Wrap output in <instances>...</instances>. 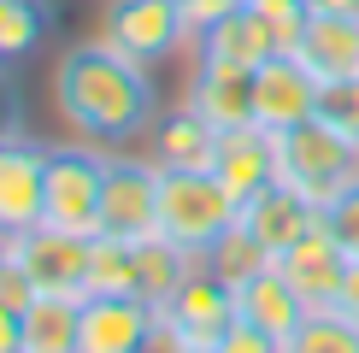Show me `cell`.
<instances>
[{
    "mask_svg": "<svg viewBox=\"0 0 359 353\" xmlns=\"http://www.w3.org/2000/svg\"><path fill=\"white\" fill-rule=\"evenodd\" d=\"M0 136H12V130H6V118H0Z\"/></svg>",
    "mask_w": 359,
    "mask_h": 353,
    "instance_id": "obj_37",
    "label": "cell"
},
{
    "mask_svg": "<svg viewBox=\"0 0 359 353\" xmlns=\"http://www.w3.org/2000/svg\"><path fill=\"white\" fill-rule=\"evenodd\" d=\"M212 147H218V130L183 100V106L154 118V153L147 159L154 165H212Z\"/></svg>",
    "mask_w": 359,
    "mask_h": 353,
    "instance_id": "obj_19",
    "label": "cell"
},
{
    "mask_svg": "<svg viewBox=\"0 0 359 353\" xmlns=\"http://www.w3.org/2000/svg\"><path fill=\"white\" fill-rule=\"evenodd\" d=\"M142 289V259L136 242H118V235H95L88 247V294H136ZM83 294V300H88ZM142 300V294H136Z\"/></svg>",
    "mask_w": 359,
    "mask_h": 353,
    "instance_id": "obj_22",
    "label": "cell"
},
{
    "mask_svg": "<svg viewBox=\"0 0 359 353\" xmlns=\"http://www.w3.org/2000/svg\"><path fill=\"white\" fill-rule=\"evenodd\" d=\"M183 6V29H189V48H201V36L206 29H218L224 18H230L242 0H177Z\"/></svg>",
    "mask_w": 359,
    "mask_h": 353,
    "instance_id": "obj_29",
    "label": "cell"
},
{
    "mask_svg": "<svg viewBox=\"0 0 359 353\" xmlns=\"http://www.w3.org/2000/svg\"><path fill=\"white\" fill-rule=\"evenodd\" d=\"M41 195H48V147L29 136H0V230L24 235L41 224Z\"/></svg>",
    "mask_w": 359,
    "mask_h": 353,
    "instance_id": "obj_8",
    "label": "cell"
},
{
    "mask_svg": "<svg viewBox=\"0 0 359 353\" xmlns=\"http://www.w3.org/2000/svg\"><path fill=\"white\" fill-rule=\"evenodd\" d=\"M277 347H283L277 335H265L259 324H248V318H236L230 330H224V342H218L212 353H277Z\"/></svg>",
    "mask_w": 359,
    "mask_h": 353,
    "instance_id": "obj_31",
    "label": "cell"
},
{
    "mask_svg": "<svg viewBox=\"0 0 359 353\" xmlns=\"http://www.w3.org/2000/svg\"><path fill=\"white\" fill-rule=\"evenodd\" d=\"M336 312L359 324V259H348V277H341V289H336Z\"/></svg>",
    "mask_w": 359,
    "mask_h": 353,
    "instance_id": "obj_33",
    "label": "cell"
},
{
    "mask_svg": "<svg viewBox=\"0 0 359 353\" xmlns=\"http://www.w3.org/2000/svg\"><path fill=\"white\" fill-rule=\"evenodd\" d=\"M77 324H83V300L41 294L24 312V353H77Z\"/></svg>",
    "mask_w": 359,
    "mask_h": 353,
    "instance_id": "obj_21",
    "label": "cell"
},
{
    "mask_svg": "<svg viewBox=\"0 0 359 353\" xmlns=\"http://www.w3.org/2000/svg\"><path fill=\"white\" fill-rule=\"evenodd\" d=\"M236 195L212 176V165H159V235L206 259V247L236 224Z\"/></svg>",
    "mask_w": 359,
    "mask_h": 353,
    "instance_id": "obj_3",
    "label": "cell"
},
{
    "mask_svg": "<svg viewBox=\"0 0 359 353\" xmlns=\"http://www.w3.org/2000/svg\"><path fill=\"white\" fill-rule=\"evenodd\" d=\"M277 271L306 306H336V289H341V277H348V254H341L330 242V230L318 224V230H306L289 254H277Z\"/></svg>",
    "mask_w": 359,
    "mask_h": 353,
    "instance_id": "obj_14",
    "label": "cell"
},
{
    "mask_svg": "<svg viewBox=\"0 0 359 353\" xmlns=\"http://www.w3.org/2000/svg\"><path fill=\"white\" fill-rule=\"evenodd\" d=\"M100 235H118V242H147V235H159V165L154 159L107 153Z\"/></svg>",
    "mask_w": 359,
    "mask_h": 353,
    "instance_id": "obj_6",
    "label": "cell"
},
{
    "mask_svg": "<svg viewBox=\"0 0 359 353\" xmlns=\"http://www.w3.org/2000/svg\"><path fill=\"white\" fill-rule=\"evenodd\" d=\"M318 118H324L330 130H341V136L359 147V77L324 83V88H318Z\"/></svg>",
    "mask_w": 359,
    "mask_h": 353,
    "instance_id": "obj_26",
    "label": "cell"
},
{
    "mask_svg": "<svg viewBox=\"0 0 359 353\" xmlns=\"http://www.w3.org/2000/svg\"><path fill=\"white\" fill-rule=\"evenodd\" d=\"M48 36L41 0H0V59H29Z\"/></svg>",
    "mask_w": 359,
    "mask_h": 353,
    "instance_id": "obj_25",
    "label": "cell"
},
{
    "mask_svg": "<svg viewBox=\"0 0 359 353\" xmlns=\"http://www.w3.org/2000/svg\"><path fill=\"white\" fill-rule=\"evenodd\" d=\"M277 53H283V48H277L271 24L259 18L253 0H242V6H236L218 29H206L201 48H194V59H218V65H236V71H259L265 59H277Z\"/></svg>",
    "mask_w": 359,
    "mask_h": 353,
    "instance_id": "obj_16",
    "label": "cell"
},
{
    "mask_svg": "<svg viewBox=\"0 0 359 353\" xmlns=\"http://www.w3.org/2000/svg\"><path fill=\"white\" fill-rule=\"evenodd\" d=\"M154 330V306L136 294H88L77 324V353H142Z\"/></svg>",
    "mask_w": 359,
    "mask_h": 353,
    "instance_id": "obj_11",
    "label": "cell"
},
{
    "mask_svg": "<svg viewBox=\"0 0 359 353\" xmlns=\"http://www.w3.org/2000/svg\"><path fill=\"white\" fill-rule=\"evenodd\" d=\"M100 195H107V153H95V147H48L41 224L71 230V235H100Z\"/></svg>",
    "mask_w": 359,
    "mask_h": 353,
    "instance_id": "obj_4",
    "label": "cell"
},
{
    "mask_svg": "<svg viewBox=\"0 0 359 353\" xmlns=\"http://www.w3.org/2000/svg\"><path fill=\"white\" fill-rule=\"evenodd\" d=\"M312 312V306L294 294L289 283H283V271L271 265V271H259L253 283L236 289V318H248V324H259L265 335H277V342H289L294 330H301V318Z\"/></svg>",
    "mask_w": 359,
    "mask_h": 353,
    "instance_id": "obj_18",
    "label": "cell"
},
{
    "mask_svg": "<svg viewBox=\"0 0 359 353\" xmlns=\"http://www.w3.org/2000/svg\"><path fill=\"white\" fill-rule=\"evenodd\" d=\"M53 106L83 141L118 147V141H136L142 130H154L159 95H154L147 65L124 59L100 36H83L53 65Z\"/></svg>",
    "mask_w": 359,
    "mask_h": 353,
    "instance_id": "obj_1",
    "label": "cell"
},
{
    "mask_svg": "<svg viewBox=\"0 0 359 353\" xmlns=\"http://www.w3.org/2000/svg\"><path fill=\"white\" fill-rule=\"evenodd\" d=\"M236 224H242L253 242L265 247V254H289L294 242H301L306 230H318L324 224V212L318 206H306L301 195H294V188H283V183H265L259 195H248L242 200V212H236Z\"/></svg>",
    "mask_w": 359,
    "mask_h": 353,
    "instance_id": "obj_10",
    "label": "cell"
},
{
    "mask_svg": "<svg viewBox=\"0 0 359 353\" xmlns=\"http://www.w3.org/2000/svg\"><path fill=\"white\" fill-rule=\"evenodd\" d=\"M136 259H142V300L154 306V312H165L171 306V294L189 283L194 271H201V254H189V247H177V242H165V235H147V242H136Z\"/></svg>",
    "mask_w": 359,
    "mask_h": 353,
    "instance_id": "obj_20",
    "label": "cell"
},
{
    "mask_svg": "<svg viewBox=\"0 0 359 353\" xmlns=\"http://www.w3.org/2000/svg\"><path fill=\"white\" fill-rule=\"evenodd\" d=\"M253 6H259V18L271 24V36H277V48H283V53L301 48L306 24H312V6H306V0H253Z\"/></svg>",
    "mask_w": 359,
    "mask_h": 353,
    "instance_id": "obj_27",
    "label": "cell"
},
{
    "mask_svg": "<svg viewBox=\"0 0 359 353\" xmlns=\"http://www.w3.org/2000/svg\"><path fill=\"white\" fill-rule=\"evenodd\" d=\"M165 318L177 324V335H183V342L194 347V353H212L218 342H224V330H230L236 324V294L218 283L212 271H194L183 289L171 294V306H165Z\"/></svg>",
    "mask_w": 359,
    "mask_h": 353,
    "instance_id": "obj_12",
    "label": "cell"
},
{
    "mask_svg": "<svg viewBox=\"0 0 359 353\" xmlns=\"http://www.w3.org/2000/svg\"><path fill=\"white\" fill-rule=\"evenodd\" d=\"M271 147H277V183L294 188L318 212L348 183H359V147L341 130H330L324 118H306V124L283 130V136H271Z\"/></svg>",
    "mask_w": 359,
    "mask_h": 353,
    "instance_id": "obj_2",
    "label": "cell"
},
{
    "mask_svg": "<svg viewBox=\"0 0 359 353\" xmlns=\"http://www.w3.org/2000/svg\"><path fill=\"white\" fill-rule=\"evenodd\" d=\"M277 353H359V324L341 318L336 306H312L301 318V330H294Z\"/></svg>",
    "mask_w": 359,
    "mask_h": 353,
    "instance_id": "obj_24",
    "label": "cell"
},
{
    "mask_svg": "<svg viewBox=\"0 0 359 353\" xmlns=\"http://www.w3.org/2000/svg\"><path fill=\"white\" fill-rule=\"evenodd\" d=\"M312 12H341V18H359V0H306Z\"/></svg>",
    "mask_w": 359,
    "mask_h": 353,
    "instance_id": "obj_35",
    "label": "cell"
},
{
    "mask_svg": "<svg viewBox=\"0 0 359 353\" xmlns=\"http://www.w3.org/2000/svg\"><path fill=\"white\" fill-rule=\"evenodd\" d=\"M142 353H194L183 335H177V324L165 318V312H154V330H147V342H142Z\"/></svg>",
    "mask_w": 359,
    "mask_h": 353,
    "instance_id": "obj_32",
    "label": "cell"
},
{
    "mask_svg": "<svg viewBox=\"0 0 359 353\" xmlns=\"http://www.w3.org/2000/svg\"><path fill=\"white\" fill-rule=\"evenodd\" d=\"M318 118V77L294 53H277L253 71V124L283 136V130Z\"/></svg>",
    "mask_w": 359,
    "mask_h": 353,
    "instance_id": "obj_9",
    "label": "cell"
},
{
    "mask_svg": "<svg viewBox=\"0 0 359 353\" xmlns=\"http://www.w3.org/2000/svg\"><path fill=\"white\" fill-rule=\"evenodd\" d=\"M6 259H12V235L0 230V265H6Z\"/></svg>",
    "mask_w": 359,
    "mask_h": 353,
    "instance_id": "obj_36",
    "label": "cell"
},
{
    "mask_svg": "<svg viewBox=\"0 0 359 353\" xmlns=\"http://www.w3.org/2000/svg\"><path fill=\"white\" fill-rule=\"evenodd\" d=\"M183 100L212 130H242V124H253V71L218 65V59H194V77H189Z\"/></svg>",
    "mask_w": 359,
    "mask_h": 353,
    "instance_id": "obj_15",
    "label": "cell"
},
{
    "mask_svg": "<svg viewBox=\"0 0 359 353\" xmlns=\"http://www.w3.org/2000/svg\"><path fill=\"white\" fill-rule=\"evenodd\" d=\"M294 59L324 83H341V77H359V18H341V12H312L301 48Z\"/></svg>",
    "mask_w": 359,
    "mask_h": 353,
    "instance_id": "obj_17",
    "label": "cell"
},
{
    "mask_svg": "<svg viewBox=\"0 0 359 353\" xmlns=\"http://www.w3.org/2000/svg\"><path fill=\"white\" fill-rule=\"evenodd\" d=\"M100 41H112L124 59L136 65H159L177 48H189V29H183V6L177 0H107L100 12Z\"/></svg>",
    "mask_w": 359,
    "mask_h": 353,
    "instance_id": "obj_5",
    "label": "cell"
},
{
    "mask_svg": "<svg viewBox=\"0 0 359 353\" xmlns=\"http://www.w3.org/2000/svg\"><path fill=\"white\" fill-rule=\"evenodd\" d=\"M271 265H277V259L265 254V247L253 242V235H248L242 224H230V230H224L212 247H206V271H212V277H218V283L230 289V294L242 289V283H253L259 271H271Z\"/></svg>",
    "mask_w": 359,
    "mask_h": 353,
    "instance_id": "obj_23",
    "label": "cell"
},
{
    "mask_svg": "<svg viewBox=\"0 0 359 353\" xmlns=\"http://www.w3.org/2000/svg\"><path fill=\"white\" fill-rule=\"evenodd\" d=\"M212 176L236 195L242 206L248 195H259L265 183H277V147H271V130L259 124H242V130H218V147H212Z\"/></svg>",
    "mask_w": 359,
    "mask_h": 353,
    "instance_id": "obj_13",
    "label": "cell"
},
{
    "mask_svg": "<svg viewBox=\"0 0 359 353\" xmlns=\"http://www.w3.org/2000/svg\"><path fill=\"white\" fill-rule=\"evenodd\" d=\"M0 353H24V318L12 306H0Z\"/></svg>",
    "mask_w": 359,
    "mask_h": 353,
    "instance_id": "obj_34",
    "label": "cell"
},
{
    "mask_svg": "<svg viewBox=\"0 0 359 353\" xmlns=\"http://www.w3.org/2000/svg\"><path fill=\"white\" fill-rule=\"evenodd\" d=\"M88 247H95V235H71V230H53V224L12 235V259L29 271V283L41 294H65V300L88 294Z\"/></svg>",
    "mask_w": 359,
    "mask_h": 353,
    "instance_id": "obj_7",
    "label": "cell"
},
{
    "mask_svg": "<svg viewBox=\"0 0 359 353\" xmlns=\"http://www.w3.org/2000/svg\"><path fill=\"white\" fill-rule=\"evenodd\" d=\"M324 230H330V242L348 259H359V183H348L330 206H324Z\"/></svg>",
    "mask_w": 359,
    "mask_h": 353,
    "instance_id": "obj_28",
    "label": "cell"
},
{
    "mask_svg": "<svg viewBox=\"0 0 359 353\" xmlns=\"http://www.w3.org/2000/svg\"><path fill=\"white\" fill-rule=\"evenodd\" d=\"M36 300H41V289L29 283V271H24L18 259H6V265H0V306H12V312L24 318Z\"/></svg>",
    "mask_w": 359,
    "mask_h": 353,
    "instance_id": "obj_30",
    "label": "cell"
}]
</instances>
